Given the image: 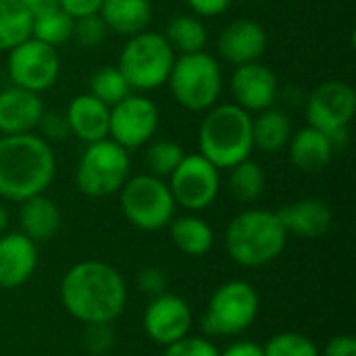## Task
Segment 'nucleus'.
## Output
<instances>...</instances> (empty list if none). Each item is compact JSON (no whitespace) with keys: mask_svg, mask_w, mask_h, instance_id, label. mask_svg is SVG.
<instances>
[{"mask_svg":"<svg viewBox=\"0 0 356 356\" xmlns=\"http://www.w3.org/2000/svg\"><path fill=\"white\" fill-rule=\"evenodd\" d=\"M63 309L79 323H113L127 305L123 275L102 261H79L60 280Z\"/></svg>","mask_w":356,"mask_h":356,"instance_id":"f257e3e1","label":"nucleus"},{"mask_svg":"<svg viewBox=\"0 0 356 356\" xmlns=\"http://www.w3.org/2000/svg\"><path fill=\"white\" fill-rule=\"evenodd\" d=\"M56 173V156L42 136L19 134L0 138V198L23 202L44 194Z\"/></svg>","mask_w":356,"mask_h":356,"instance_id":"f03ea898","label":"nucleus"},{"mask_svg":"<svg viewBox=\"0 0 356 356\" xmlns=\"http://www.w3.org/2000/svg\"><path fill=\"white\" fill-rule=\"evenodd\" d=\"M288 238L277 211L246 209L229 221L225 229V250L236 265L259 269L284 254Z\"/></svg>","mask_w":356,"mask_h":356,"instance_id":"7ed1b4c3","label":"nucleus"},{"mask_svg":"<svg viewBox=\"0 0 356 356\" xmlns=\"http://www.w3.org/2000/svg\"><path fill=\"white\" fill-rule=\"evenodd\" d=\"M252 115L238 104H215L207 111L198 127V152L219 171L232 169L250 159Z\"/></svg>","mask_w":356,"mask_h":356,"instance_id":"20e7f679","label":"nucleus"},{"mask_svg":"<svg viewBox=\"0 0 356 356\" xmlns=\"http://www.w3.org/2000/svg\"><path fill=\"white\" fill-rule=\"evenodd\" d=\"M261 313V296L250 282L229 280L209 298L200 327L209 338H234L250 330Z\"/></svg>","mask_w":356,"mask_h":356,"instance_id":"39448f33","label":"nucleus"},{"mask_svg":"<svg viewBox=\"0 0 356 356\" xmlns=\"http://www.w3.org/2000/svg\"><path fill=\"white\" fill-rule=\"evenodd\" d=\"M175 102L192 113L213 108L223 90V71L209 52L179 54L167 79Z\"/></svg>","mask_w":356,"mask_h":356,"instance_id":"423d86ee","label":"nucleus"},{"mask_svg":"<svg viewBox=\"0 0 356 356\" xmlns=\"http://www.w3.org/2000/svg\"><path fill=\"white\" fill-rule=\"evenodd\" d=\"M175 52L163 33L140 31L127 40L119 54L117 69L136 92H150L167 83Z\"/></svg>","mask_w":356,"mask_h":356,"instance_id":"0eeeda50","label":"nucleus"},{"mask_svg":"<svg viewBox=\"0 0 356 356\" xmlns=\"http://www.w3.org/2000/svg\"><path fill=\"white\" fill-rule=\"evenodd\" d=\"M129 152L111 138H104L88 144L81 152L75 169V184L88 198H106L123 188L129 179Z\"/></svg>","mask_w":356,"mask_h":356,"instance_id":"6e6552de","label":"nucleus"},{"mask_svg":"<svg viewBox=\"0 0 356 356\" xmlns=\"http://www.w3.org/2000/svg\"><path fill=\"white\" fill-rule=\"evenodd\" d=\"M119 202L125 219L142 232H159L167 227L175 217L177 207L169 184L150 173L129 175L119 190Z\"/></svg>","mask_w":356,"mask_h":356,"instance_id":"1a4fd4ad","label":"nucleus"},{"mask_svg":"<svg viewBox=\"0 0 356 356\" xmlns=\"http://www.w3.org/2000/svg\"><path fill=\"white\" fill-rule=\"evenodd\" d=\"M356 113V92L346 81L330 79L319 83L307 98V121L311 127L330 136L336 148L348 138V125Z\"/></svg>","mask_w":356,"mask_h":356,"instance_id":"9d476101","label":"nucleus"},{"mask_svg":"<svg viewBox=\"0 0 356 356\" xmlns=\"http://www.w3.org/2000/svg\"><path fill=\"white\" fill-rule=\"evenodd\" d=\"M167 184L175 204L190 213H200L217 200L221 190V175L211 161L196 152L181 159L177 169L169 175Z\"/></svg>","mask_w":356,"mask_h":356,"instance_id":"9b49d317","label":"nucleus"},{"mask_svg":"<svg viewBox=\"0 0 356 356\" xmlns=\"http://www.w3.org/2000/svg\"><path fill=\"white\" fill-rule=\"evenodd\" d=\"M8 77L13 86L33 94L50 90L60 75V56L54 46L27 38L8 50Z\"/></svg>","mask_w":356,"mask_h":356,"instance_id":"f8f14e48","label":"nucleus"},{"mask_svg":"<svg viewBox=\"0 0 356 356\" xmlns=\"http://www.w3.org/2000/svg\"><path fill=\"white\" fill-rule=\"evenodd\" d=\"M156 129L159 108L150 98L131 92L121 102L111 106L108 136L127 152L148 144Z\"/></svg>","mask_w":356,"mask_h":356,"instance_id":"ddd939ff","label":"nucleus"},{"mask_svg":"<svg viewBox=\"0 0 356 356\" xmlns=\"http://www.w3.org/2000/svg\"><path fill=\"white\" fill-rule=\"evenodd\" d=\"M192 323L194 317L190 305L173 292L150 298L142 319L146 338L163 348L190 336Z\"/></svg>","mask_w":356,"mask_h":356,"instance_id":"4468645a","label":"nucleus"},{"mask_svg":"<svg viewBox=\"0 0 356 356\" xmlns=\"http://www.w3.org/2000/svg\"><path fill=\"white\" fill-rule=\"evenodd\" d=\"M229 88L236 100L234 104H238L246 113H261L265 108H271L280 94L277 75L273 73V69L259 60L236 67Z\"/></svg>","mask_w":356,"mask_h":356,"instance_id":"2eb2a0df","label":"nucleus"},{"mask_svg":"<svg viewBox=\"0 0 356 356\" xmlns=\"http://www.w3.org/2000/svg\"><path fill=\"white\" fill-rule=\"evenodd\" d=\"M40 263L38 244L21 232L0 236V288L15 290L27 284Z\"/></svg>","mask_w":356,"mask_h":356,"instance_id":"dca6fc26","label":"nucleus"},{"mask_svg":"<svg viewBox=\"0 0 356 356\" xmlns=\"http://www.w3.org/2000/svg\"><path fill=\"white\" fill-rule=\"evenodd\" d=\"M219 56L236 67L259 60L267 50V31L252 19H238L225 25L217 38Z\"/></svg>","mask_w":356,"mask_h":356,"instance_id":"f3484780","label":"nucleus"},{"mask_svg":"<svg viewBox=\"0 0 356 356\" xmlns=\"http://www.w3.org/2000/svg\"><path fill=\"white\" fill-rule=\"evenodd\" d=\"M44 111L46 108L40 100V94L27 92L17 86L0 90V134H31L33 129H38Z\"/></svg>","mask_w":356,"mask_h":356,"instance_id":"a211bd4d","label":"nucleus"},{"mask_svg":"<svg viewBox=\"0 0 356 356\" xmlns=\"http://www.w3.org/2000/svg\"><path fill=\"white\" fill-rule=\"evenodd\" d=\"M277 217L288 236L317 240L325 236L334 223V215L327 202L319 198H302L286 204L277 211Z\"/></svg>","mask_w":356,"mask_h":356,"instance_id":"6ab92c4d","label":"nucleus"},{"mask_svg":"<svg viewBox=\"0 0 356 356\" xmlns=\"http://www.w3.org/2000/svg\"><path fill=\"white\" fill-rule=\"evenodd\" d=\"M69 129L75 138H79L86 144L100 142L108 138V119H111V106L94 98L90 92L77 94L67 111H65Z\"/></svg>","mask_w":356,"mask_h":356,"instance_id":"aec40b11","label":"nucleus"},{"mask_svg":"<svg viewBox=\"0 0 356 356\" xmlns=\"http://www.w3.org/2000/svg\"><path fill=\"white\" fill-rule=\"evenodd\" d=\"M19 232L25 234L31 242L42 244L52 240L63 225V215L58 204L48 198L46 194L31 196L23 202H19Z\"/></svg>","mask_w":356,"mask_h":356,"instance_id":"412c9836","label":"nucleus"},{"mask_svg":"<svg viewBox=\"0 0 356 356\" xmlns=\"http://www.w3.org/2000/svg\"><path fill=\"white\" fill-rule=\"evenodd\" d=\"M290 161L292 165L302 171V173H319L323 171L334 156V142L330 140V136H325L323 131L307 125L302 129H298L296 134H292L290 142Z\"/></svg>","mask_w":356,"mask_h":356,"instance_id":"4be33fe9","label":"nucleus"},{"mask_svg":"<svg viewBox=\"0 0 356 356\" xmlns=\"http://www.w3.org/2000/svg\"><path fill=\"white\" fill-rule=\"evenodd\" d=\"M98 15L108 31L131 38L146 31L152 17V4L150 0H102Z\"/></svg>","mask_w":356,"mask_h":356,"instance_id":"5701e85b","label":"nucleus"},{"mask_svg":"<svg viewBox=\"0 0 356 356\" xmlns=\"http://www.w3.org/2000/svg\"><path fill=\"white\" fill-rule=\"evenodd\" d=\"M175 248L188 257H204L215 246V232L209 221L190 213L184 217H173L167 225Z\"/></svg>","mask_w":356,"mask_h":356,"instance_id":"b1692460","label":"nucleus"},{"mask_svg":"<svg viewBox=\"0 0 356 356\" xmlns=\"http://www.w3.org/2000/svg\"><path fill=\"white\" fill-rule=\"evenodd\" d=\"M292 138V121L282 108H265L252 117V144L265 154H275L288 146Z\"/></svg>","mask_w":356,"mask_h":356,"instance_id":"393cba45","label":"nucleus"},{"mask_svg":"<svg viewBox=\"0 0 356 356\" xmlns=\"http://www.w3.org/2000/svg\"><path fill=\"white\" fill-rule=\"evenodd\" d=\"M73 23L75 19L54 0L31 15V38L56 48L73 38Z\"/></svg>","mask_w":356,"mask_h":356,"instance_id":"a878e982","label":"nucleus"},{"mask_svg":"<svg viewBox=\"0 0 356 356\" xmlns=\"http://www.w3.org/2000/svg\"><path fill=\"white\" fill-rule=\"evenodd\" d=\"M163 35L173 48V52H179V54L204 52L207 42H209V31L204 23L198 17H190V15L173 17L167 23Z\"/></svg>","mask_w":356,"mask_h":356,"instance_id":"bb28decb","label":"nucleus"},{"mask_svg":"<svg viewBox=\"0 0 356 356\" xmlns=\"http://www.w3.org/2000/svg\"><path fill=\"white\" fill-rule=\"evenodd\" d=\"M31 38V10L19 0H0V52Z\"/></svg>","mask_w":356,"mask_h":356,"instance_id":"cd10ccee","label":"nucleus"},{"mask_svg":"<svg viewBox=\"0 0 356 356\" xmlns=\"http://www.w3.org/2000/svg\"><path fill=\"white\" fill-rule=\"evenodd\" d=\"M265 184L267 181H265L263 167L250 159H246L229 169V177H227L229 194L242 204L257 202L265 192Z\"/></svg>","mask_w":356,"mask_h":356,"instance_id":"c85d7f7f","label":"nucleus"},{"mask_svg":"<svg viewBox=\"0 0 356 356\" xmlns=\"http://www.w3.org/2000/svg\"><path fill=\"white\" fill-rule=\"evenodd\" d=\"M131 92L134 90L117 67H100L90 77V94L106 106H115Z\"/></svg>","mask_w":356,"mask_h":356,"instance_id":"c756f323","label":"nucleus"},{"mask_svg":"<svg viewBox=\"0 0 356 356\" xmlns=\"http://www.w3.org/2000/svg\"><path fill=\"white\" fill-rule=\"evenodd\" d=\"M184 156H186V152H184V148L177 142L156 140V142H152L146 148L144 161H146L148 173L163 179V177H169L177 169V165L181 163Z\"/></svg>","mask_w":356,"mask_h":356,"instance_id":"7c9ffc66","label":"nucleus"},{"mask_svg":"<svg viewBox=\"0 0 356 356\" xmlns=\"http://www.w3.org/2000/svg\"><path fill=\"white\" fill-rule=\"evenodd\" d=\"M265 356H321L313 338L298 332H282L267 340L263 346Z\"/></svg>","mask_w":356,"mask_h":356,"instance_id":"2f4dec72","label":"nucleus"},{"mask_svg":"<svg viewBox=\"0 0 356 356\" xmlns=\"http://www.w3.org/2000/svg\"><path fill=\"white\" fill-rule=\"evenodd\" d=\"M106 25L100 19V15H86L75 19L73 23V38L81 48H96L104 42L106 38Z\"/></svg>","mask_w":356,"mask_h":356,"instance_id":"473e14b6","label":"nucleus"},{"mask_svg":"<svg viewBox=\"0 0 356 356\" xmlns=\"http://www.w3.org/2000/svg\"><path fill=\"white\" fill-rule=\"evenodd\" d=\"M81 342L90 355L104 356L115 346V332L111 323H90V325H83Z\"/></svg>","mask_w":356,"mask_h":356,"instance_id":"72a5a7b5","label":"nucleus"},{"mask_svg":"<svg viewBox=\"0 0 356 356\" xmlns=\"http://www.w3.org/2000/svg\"><path fill=\"white\" fill-rule=\"evenodd\" d=\"M221 350L202 336H186L169 346H165L163 356H219Z\"/></svg>","mask_w":356,"mask_h":356,"instance_id":"f704fd0d","label":"nucleus"},{"mask_svg":"<svg viewBox=\"0 0 356 356\" xmlns=\"http://www.w3.org/2000/svg\"><path fill=\"white\" fill-rule=\"evenodd\" d=\"M136 286L144 296L154 298L169 290V277L161 267H146L136 275Z\"/></svg>","mask_w":356,"mask_h":356,"instance_id":"c9c22d12","label":"nucleus"},{"mask_svg":"<svg viewBox=\"0 0 356 356\" xmlns=\"http://www.w3.org/2000/svg\"><path fill=\"white\" fill-rule=\"evenodd\" d=\"M38 127L42 129V138H44L46 142H52V140L60 142V140H65V138L71 134L65 113L44 111V115H42V119H40V125H38Z\"/></svg>","mask_w":356,"mask_h":356,"instance_id":"e433bc0d","label":"nucleus"},{"mask_svg":"<svg viewBox=\"0 0 356 356\" xmlns=\"http://www.w3.org/2000/svg\"><path fill=\"white\" fill-rule=\"evenodd\" d=\"M56 4L73 19H79L86 15H96L102 6V0H56Z\"/></svg>","mask_w":356,"mask_h":356,"instance_id":"4c0bfd02","label":"nucleus"},{"mask_svg":"<svg viewBox=\"0 0 356 356\" xmlns=\"http://www.w3.org/2000/svg\"><path fill=\"white\" fill-rule=\"evenodd\" d=\"M186 4L198 17H217L229 8L232 0H186Z\"/></svg>","mask_w":356,"mask_h":356,"instance_id":"58836bf2","label":"nucleus"},{"mask_svg":"<svg viewBox=\"0 0 356 356\" xmlns=\"http://www.w3.org/2000/svg\"><path fill=\"white\" fill-rule=\"evenodd\" d=\"M323 356H356V338L350 334L334 336L325 344Z\"/></svg>","mask_w":356,"mask_h":356,"instance_id":"ea45409f","label":"nucleus"},{"mask_svg":"<svg viewBox=\"0 0 356 356\" xmlns=\"http://www.w3.org/2000/svg\"><path fill=\"white\" fill-rule=\"evenodd\" d=\"M219 356H265V353H263L261 344H257L252 340H240V342L229 344L225 350H221Z\"/></svg>","mask_w":356,"mask_h":356,"instance_id":"a19ab883","label":"nucleus"},{"mask_svg":"<svg viewBox=\"0 0 356 356\" xmlns=\"http://www.w3.org/2000/svg\"><path fill=\"white\" fill-rule=\"evenodd\" d=\"M21 4H25L29 10H31V15L35 13V10H40V8H44L46 4H50V2H54V0H19Z\"/></svg>","mask_w":356,"mask_h":356,"instance_id":"79ce46f5","label":"nucleus"},{"mask_svg":"<svg viewBox=\"0 0 356 356\" xmlns=\"http://www.w3.org/2000/svg\"><path fill=\"white\" fill-rule=\"evenodd\" d=\"M6 227H8V211H6V207L0 202V236L6 232Z\"/></svg>","mask_w":356,"mask_h":356,"instance_id":"37998d69","label":"nucleus"}]
</instances>
